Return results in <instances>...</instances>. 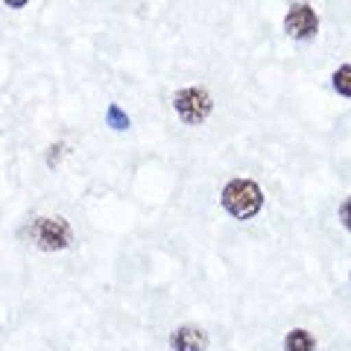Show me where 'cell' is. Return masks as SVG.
<instances>
[{
	"instance_id": "1",
	"label": "cell",
	"mask_w": 351,
	"mask_h": 351,
	"mask_svg": "<svg viewBox=\"0 0 351 351\" xmlns=\"http://www.w3.org/2000/svg\"><path fill=\"white\" fill-rule=\"evenodd\" d=\"M219 199H223V208L234 219H252L261 211L263 193L258 188V182H252V179H232L223 188V196H219Z\"/></svg>"
},
{
	"instance_id": "2",
	"label": "cell",
	"mask_w": 351,
	"mask_h": 351,
	"mask_svg": "<svg viewBox=\"0 0 351 351\" xmlns=\"http://www.w3.org/2000/svg\"><path fill=\"white\" fill-rule=\"evenodd\" d=\"M173 108H176V114H179L184 123H202V120H208V114L214 112V100H211V94L205 91V88H182V91H176L173 97Z\"/></svg>"
},
{
	"instance_id": "3",
	"label": "cell",
	"mask_w": 351,
	"mask_h": 351,
	"mask_svg": "<svg viewBox=\"0 0 351 351\" xmlns=\"http://www.w3.org/2000/svg\"><path fill=\"white\" fill-rule=\"evenodd\" d=\"M32 240L36 246L44 252H56V249H68L71 246V226L64 219H53V217H41L32 223Z\"/></svg>"
},
{
	"instance_id": "4",
	"label": "cell",
	"mask_w": 351,
	"mask_h": 351,
	"mask_svg": "<svg viewBox=\"0 0 351 351\" xmlns=\"http://www.w3.org/2000/svg\"><path fill=\"white\" fill-rule=\"evenodd\" d=\"M284 29L295 41H311L319 32V18H316V12L307 3H293L287 9V15H284Z\"/></svg>"
},
{
	"instance_id": "5",
	"label": "cell",
	"mask_w": 351,
	"mask_h": 351,
	"mask_svg": "<svg viewBox=\"0 0 351 351\" xmlns=\"http://www.w3.org/2000/svg\"><path fill=\"white\" fill-rule=\"evenodd\" d=\"M170 346H173V351H205L208 348V334L196 325H182L179 331H173Z\"/></svg>"
},
{
	"instance_id": "6",
	"label": "cell",
	"mask_w": 351,
	"mask_h": 351,
	"mask_svg": "<svg viewBox=\"0 0 351 351\" xmlns=\"http://www.w3.org/2000/svg\"><path fill=\"white\" fill-rule=\"evenodd\" d=\"M284 351H316V337L304 328H293L284 337Z\"/></svg>"
},
{
	"instance_id": "7",
	"label": "cell",
	"mask_w": 351,
	"mask_h": 351,
	"mask_svg": "<svg viewBox=\"0 0 351 351\" xmlns=\"http://www.w3.org/2000/svg\"><path fill=\"white\" fill-rule=\"evenodd\" d=\"M106 123H108V129H114V132H126L129 129V114L117 103H112L106 108Z\"/></svg>"
},
{
	"instance_id": "8",
	"label": "cell",
	"mask_w": 351,
	"mask_h": 351,
	"mask_svg": "<svg viewBox=\"0 0 351 351\" xmlns=\"http://www.w3.org/2000/svg\"><path fill=\"white\" fill-rule=\"evenodd\" d=\"M334 91L339 97H351V64H343V68L334 71Z\"/></svg>"
},
{
	"instance_id": "9",
	"label": "cell",
	"mask_w": 351,
	"mask_h": 351,
	"mask_svg": "<svg viewBox=\"0 0 351 351\" xmlns=\"http://www.w3.org/2000/svg\"><path fill=\"white\" fill-rule=\"evenodd\" d=\"M339 223H343L346 232H351V196L343 205H339Z\"/></svg>"
}]
</instances>
